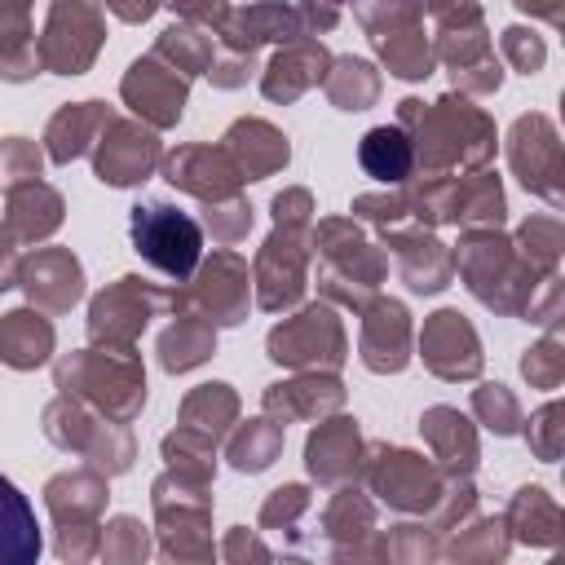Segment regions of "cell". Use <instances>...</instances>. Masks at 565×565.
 Instances as JSON below:
<instances>
[{
    "mask_svg": "<svg viewBox=\"0 0 565 565\" xmlns=\"http://www.w3.org/2000/svg\"><path fill=\"white\" fill-rule=\"evenodd\" d=\"M185 88H190V79H185L181 71H172L168 62H159L154 53L137 57V62L128 66L124 84H119L124 102H128L150 128H168V124L181 119V110H185Z\"/></svg>",
    "mask_w": 565,
    "mask_h": 565,
    "instance_id": "cell-15",
    "label": "cell"
},
{
    "mask_svg": "<svg viewBox=\"0 0 565 565\" xmlns=\"http://www.w3.org/2000/svg\"><path fill=\"white\" fill-rule=\"evenodd\" d=\"M521 247H525V260L539 265V269H552L556 265V252H561V225L556 216H534L521 225Z\"/></svg>",
    "mask_w": 565,
    "mask_h": 565,
    "instance_id": "cell-47",
    "label": "cell"
},
{
    "mask_svg": "<svg viewBox=\"0 0 565 565\" xmlns=\"http://www.w3.org/2000/svg\"><path fill=\"white\" fill-rule=\"evenodd\" d=\"M358 468L371 494H380L397 512H433L446 490V477L424 455L402 450V446H371Z\"/></svg>",
    "mask_w": 565,
    "mask_h": 565,
    "instance_id": "cell-10",
    "label": "cell"
},
{
    "mask_svg": "<svg viewBox=\"0 0 565 565\" xmlns=\"http://www.w3.org/2000/svg\"><path fill=\"white\" fill-rule=\"evenodd\" d=\"M335 4H344V0H335Z\"/></svg>",
    "mask_w": 565,
    "mask_h": 565,
    "instance_id": "cell-59",
    "label": "cell"
},
{
    "mask_svg": "<svg viewBox=\"0 0 565 565\" xmlns=\"http://www.w3.org/2000/svg\"><path fill=\"white\" fill-rule=\"evenodd\" d=\"M163 459H168V472L185 477V481H199V486H212V472H216V441L194 433V428H177L163 437Z\"/></svg>",
    "mask_w": 565,
    "mask_h": 565,
    "instance_id": "cell-42",
    "label": "cell"
},
{
    "mask_svg": "<svg viewBox=\"0 0 565 565\" xmlns=\"http://www.w3.org/2000/svg\"><path fill=\"white\" fill-rule=\"evenodd\" d=\"M150 53H154L159 62H168L172 71H181L185 79H194V75H207V66H212V57H216L207 26H194V22L168 26Z\"/></svg>",
    "mask_w": 565,
    "mask_h": 565,
    "instance_id": "cell-36",
    "label": "cell"
},
{
    "mask_svg": "<svg viewBox=\"0 0 565 565\" xmlns=\"http://www.w3.org/2000/svg\"><path fill=\"white\" fill-rule=\"evenodd\" d=\"M4 194H9L4 230H9L13 238H22V243H40V238H49V234L62 225L66 203H62V194H57L49 181L31 177V181H22V185H13V190H4Z\"/></svg>",
    "mask_w": 565,
    "mask_h": 565,
    "instance_id": "cell-27",
    "label": "cell"
},
{
    "mask_svg": "<svg viewBox=\"0 0 565 565\" xmlns=\"http://www.w3.org/2000/svg\"><path fill=\"white\" fill-rule=\"evenodd\" d=\"M97 556L106 561H146L150 556V534L137 516H115L97 543Z\"/></svg>",
    "mask_w": 565,
    "mask_h": 565,
    "instance_id": "cell-43",
    "label": "cell"
},
{
    "mask_svg": "<svg viewBox=\"0 0 565 565\" xmlns=\"http://www.w3.org/2000/svg\"><path fill=\"white\" fill-rule=\"evenodd\" d=\"M313 247L322 256V274H318L322 291L335 296L340 305L366 309V296L384 278V256L362 238V230L353 221H322Z\"/></svg>",
    "mask_w": 565,
    "mask_h": 565,
    "instance_id": "cell-4",
    "label": "cell"
},
{
    "mask_svg": "<svg viewBox=\"0 0 565 565\" xmlns=\"http://www.w3.org/2000/svg\"><path fill=\"white\" fill-rule=\"evenodd\" d=\"M503 53L516 62V71H525V75H534L539 66H543V57H547V49H543V40L534 35V31H525V26H508L503 31Z\"/></svg>",
    "mask_w": 565,
    "mask_h": 565,
    "instance_id": "cell-49",
    "label": "cell"
},
{
    "mask_svg": "<svg viewBox=\"0 0 565 565\" xmlns=\"http://www.w3.org/2000/svg\"><path fill=\"white\" fill-rule=\"evenodd\" d=\"M159 154L163 150L150 128H141L132 119H110L93 146V168H97V181H106V185H137L154 172Z\"/></svg>",
    "mask_w": 565,
    "mask_h": 565,
    "instance_id": "cell-16",
    "label": "cell"
},
{
    "mask_svg": "<svg viewBox=\"0 0 565 565\" xmlns=\"http://www.w3.org/2000/svg\"><path fill=\"white\" fill-rule=\"evenodd\" d=\"M44 508L57 525V556L62 561H84L97 552L102 530L97 516L106 508V472L97 468H75V472H57L44 486Z\"/></svg>",
    "mask_w": 565,
    "mask_h": 565,
    "instance_id": "cell-5",
    "label": "cell"
},
{
    "mask_svg": "<svg viewBox=\"0 0 565 565\" xmlns=\"http://www.w3.org/2000/svg\"><path fill=\"white\" fill-rule=\"evenodd\" d=\"M40 177V150L26 137H4L0 141V190H13L22 181Z\"/></svg>",
    "mask_w": 565,
    "mask_h": 565,
    "instance_id": "cell-46",
    "label": "cell"
},
{
    "mask_svg": "<svg viewBox=\"0 0 565 565\" xmlns=\"http://www.w3.org/2000/svg\"><path fill=\"white\" fill-rule=\"evenodd\" d=\"M388 247H393L397 274H402V282H406L411 291H441V287L450 282V274H455L450 252H446L433 234H424V225H415V230H393V234H388Z\"/></svg>",
    "mask_w": 565,
    "mask_h": 565,
    "instance_id": "cell-23",
    "label": "cell"
},
{
    "mask_svg": "<svg viewBox=\"0 0 565 565\" xmlns=\"http://www.w3.org/2000/svg\"><path fill=\"white\" fill-rule=\"evenodd\" d=\"M327 66H331V57H327V49H322L318 40H291V44H282V53H274V62L265 66L260 93H265L269 102H291V97H300L305 88L322 84Z\"/></svg>",
    "mask_w": 565,
    "mask_h": 565,
    "instance_id": "cell-24",
    "label": "cell"
},
{
    "mask_svg": "<svg viewBox=\"0 0 565 565\" xmlns=\"http://www.w3.org/2000/svg\"><path fill=\"white\" fill-rule=\"evenodd\" d=\"M508 154H512V168H516L525 190L543 194L547 203H561V185H556V177H561V146H556V128L543 115L516 119Z\"/></svg>",
    "mask_w": 565,
    "mask_h": 565,
    "instance_id": "cell-18",
    "label": "cell"
},
{
    "mask_svg": "<svg viewBox=\"0 0 565 565\" xmlns=\"http://www.w3.org/2000/svg\"><path fill=\"white\" fill-rule=\"evenodd\" d=\"M450 221H455V225H472V230L499 225V221H503V190H499V177L477 172V177L455 181Z\"/></svg>",
    "mask_w": 565,
    "mask_h": 565,
    "instance_id": "cell-37",
    "label": "cell"
},
{
    "mask_svg": "<svg viewBox=\"0 0 565 565\" xmlns=\"http://www.w3.org/2000/svg\"><path fill=\"white\" fill-rule=\"evenodd\" d=\"M419 353L433 375L441 380H472L481 371V344L477 331L455 309H437L419 331Z\"/></svg>",
    "mask_w": 565,
    "mask_h": 565,
    "instance_id": "cell-17",
    "label": "cell"
},
{
    "mask_svg": "<svg viewBox=\"0 0 565 565\" xmlns=\"http://www.w3.org/2000/svg\"><path fill=\"white\" fill-rule=\"evenodd\" d=\"M358 159H362V168L375 177V181H406L411 177V168H415V150H411V137L397 128V124H380V128H371L366 137H362V146H358Z\"/></svg>",
    "mask_w": 565,
    "mask_h": 565,
    "instance_id": "cell-34",
    "label": "cell"
},
{
    "mask_svg": "<svg viewBox=\"0 0 565 565\" xmlns=\"http://www.w3.org/2000/svg\"><path fill=\"white\" fill-rule=\"evenodd\" d=\"M53 353V322L35 309H13L0 318V362L13 371H35Z\"/></svg>",
    "mask_w": 565,
    "mask_h": 565,
    "instance_id": "cell-30",
    "label": "cell"
},
{
    "mask_svg": "<svg viewBox=\"0 0 565 565\" xmlns=\"http://www.w3.org/2000/svg\"><path fill=\"white\" fill-rule=\"evenodd\" d=\"M207 230H212L216 243H238L252 230V207L238 194L216 199V203H207Z\"/></svg>",
    "mask_w": 565,
    "mask_h": 565,
    "instance_id": "cell-48",
    "label": "cell"
},
{
    "mask_svg": "<svg viewBox=\"0 0 565 565\" xmlns=\"http://www.w3.org/2000/svg\"><path fill=\"white\" fill-rule=\"evenodd\" d=\"M106 35V4L102 0H53L40 44V66L57 75H84Z\"/></svg>",
    "mask_w": 565,
    "mask_h": 565,
    "instance_id": "cell-9",
    "label": "cell"
},
{
    "mask_svg": "<svg viewBox=\"0 0 565 565\" xmlns=\"http://www.w3.org/2000/svg\"><path fill=\"white\" fill-rule=\"evenodd\" d=\"M110 119H115V110H110L106 102H75V106H62V110L49 119V132H44L49 159H53V163H71L75 154L93 150Z\"/></svg>",
    "mask_w": 565,
    "mask_h": 565,
    "instance_id": "cell-28",
    "label": "cell"
},
{
    "mask_svg": "<svg viewBox=\"0 0 565 565\" xmlns=\"http://www.w3.org/2000/svg\"><path fill=\"white\" fill-rule=\"evenodd\" d=\"M322 88L340 110H366L380 97V75L362 57H331V71L322 75Z\"/></svg>",
    "mask_w": 565,
    "mask_h": 565,
    "instance_id": "cell-39",
    "label": "cell"
},
{
    "mask_svg": "<svg viewBox=\"0 0 565 565\" xmlns=\"http://www.w3.org/2000/svg\"><path fill=\"white\" fill-rule=\"evenodd\" d=\"M40 556V525L26 494L0 477V565H31Z\"/></svg>",
    "mask_w": 565,
    "mask_h": 565,
    "instance_id": "cell-31",
    "label": "cell"
},
{
    "mask_svg": "<svg viewBox=\"0 0 565 565\" xmlns=\"http://www.w3.org/2000/svg\"><path fill=\"white\" fill-rule=\"evenodd\" d=\"M503 530V521H477L472 525V534H477V543H468V539H455V547H450V556H503L508 552V539L499 534Z\"/></svg>",
    "mask_w": 565,
    "mask_h": 565,
    "instance_id": "cell-51",
    "label": "cell"
},
{
    "mask_svg": "<svg viewBox=\"0 0 565 565\" xmlns=\"http://www.w3.org/2000/svg\"><path fill=\"white\" fill-rule=\"evenodd\" d=\"M212 349H216V322H207L203 313H190V309H181L177 322L159 335L163 371H190V366L207 362Z\"/></svg>",
    "mask_w": 565,
    "mask_h": 565,
    "instance_id": "cell-32",
    "label": "cell"
},
{
    "mask_svg": "<svg viewBox=\"0 0 565 565\" xmlns=\"http://www.w3.org/2000/svg\"><path fill=\"white\" fill-rule=\"evenodd\" d=\"M375 49H380V57H384V66L397 75V79H424V75H433V44L424 40V31H419V22L415 26H402V31H388V35H375L371 40Z\"/></svg>",
    "mask_w": 565,
    "mask_h": 565,
    "instance_id": "cell-40",
    "label": "cell"
},
{
    "mask_svg": "<svg viewBox=\"0 0 565 565\" xmlns=\"http://www.w3.org/2000/svg\"><path fill=\"white\" fill-rule=\"evenodd\" d=\"M115 18H124V22H146L154 9H159V0H102Z\"/></svg>",
    "mask_w": 565,
    "mask_h": 565,
    "instance_id": "cell-56",
    "label": "cell"
},
{
    "mask_svg": "<svg viewBox=\"0 0 565 565\" xmlns=\"http://www.w3.org/2000/svg\"><path fill=\"white\" fill-rule=\"evenodd\" d=\"M322 534L335 556H358V539L375 534V508L358 490H335V499L322 508Z\"/></svg>",
    "mask_w": 565,
    "mask_h": 565,
    "instance_id": "cell-33",
    "label": "cell"
},
{
    "mask_svg": "<svg viewBox=\"0 0 565 565\" xmlns=\"http://www.w3.org/2000/svg\"><path fill=\"white\" fill-rule=\"evenodd\" d=\"M521 371H525L530 384H539V388H556V384H561V353H556V340L547 335L539 349H530V353L521 358Z\"/></svg>",
    "mask_w": 565,
    "mask_h": 565,
    "instance_id": "cell-50",
    "label": "cell"
},
{
    "mask_svg": "<svg viewBox=\"0 0 565 565\" xmlns=\"http://www.w3.org/2000/svg\"><path fill=\"white\" fill-rule=\"evenodd\" d=\"M353 212L375 221V225H397L406 216V199L402 194H393V199L388 194H362V199H353Z\"/></svg>",
    "mask_w": 565,
    "mask_h": 565,
    "instance_id": "cell-53",
    "label": "cell"
},
{
    "mask_svg": "<svg viewBox=\"0 0 565 565\" xmlns=\"http://www.w3.org/2000/svg\"><path fill=\"white\" fill-rule=\"evenodd\" d=\"M344 327L327 305H309L269 331V358L291 371H335L344 362Z\"/></svg>",
    "mask_w": 565,
    "mask_h": 565,
    "instance_id": "cell-11",
    "label": "cell"
},
{
    "mask_svg": "<svg viewBox=\"0 0 565 565\" xmlns=\"http://www.w3.org/2000/svg\"><path fill=\"white\" fill-rule=\"evenodd\" d=\"M305 512H309V490L305 486H278L260 508V530H291L296 534V521Z\"/></svg>",
    "mask_w": 565,
    "mask_h": 565,
    "instance_id": "cell-45",
    "label": "cell"
},
{
    "mask_svg": "<svg viewBox=\"0 0 565 565\" xmlns=\"http://www.w3.org/2000/svg\"><path fill=\"white\" fill-rule=\"evenodd\" d=\"M234 415H238V397H234L230 384H199L181 402V424L194 428V433H203V437H212V441L230 433Z\"/></svg>",
    "mask_w": 565,
    "mask_h": 565,
    "instance_id": "cell-38",
    "label": "cell"
},
{
    "mask_svg": "<svg viewBox=\"0 0 565 565\" xmlns=\"http://www.w3.org/2000/svg\"><path fill=\"white\" fill-rule=\"evenodd\" d=\"M274 221L278 225H305L309 230V190H282L274 199Z\"/></svg>",
    "mask_w": 565,
    "mask_h": 565,
    "instance_id": "cell-54",
    "label": "cell"
},
{
    "mask_svg": "<svg viewBox=\"0 0 565 565\" xmlns=\"http://www.w3.org/2000/svg\"><path fill=\"white\" fill-rule=\"evenodd\" d=\"M44 433L53 446L62 450H75L88 459V468L115 477V472H128L132 468V433L128 424L119 419H93L75 397H57L49 411H44Z\"/></svg>",
    "mask_w": 565,
    "mask_h": 565,
    "instance_id": "cell-7",
    "label": "cell"
},
{
    "mask_svg": "<svg viewBox=\"0 0 565 565\" xmlns=\"http://www.w3.org/2000/svg\"><path fill=\"white\" fill-rule=\"evenodd\" d=\"M521 543H556L561 539V508L547 499V490L539 486H525L516 490L512 508H508V521H503Z\"/></svg>",
    "mask_w": 565,
    "mask_h": 565,
    "instance_id": "cell-35",
    "label": "cell"
},
{
    "mask_svg": "<svg viewBox=\"0 0 565 565\" xmlns=\"http://www.w3.org/2000/svg\"><path fill=\"white\" fill-rule=\"evenodd\" d=\"M358 353H362V366H371L375 375L402 371V366L411 362V313H406L397 300H375V305H366Z\"/></svg>",
    "mask_w": 565,
    "mask_h": 565,
    "instance_id": "cell-21",
    "label": "cell"
},
{
    "mask_svg": "<svg viewBox=\"0 0 565 565\" xmlns=\"http://www.w3.org/2000/svg\"><path fill=\"white\" fill-rule=\"evenodd\" d=\"M556 419H561V406H556V402H547V406L534 415L530 433H525V437H530V446H534L543 459H556V450H561V441H556L561 424H556Z\"/></svg>",
    "mask_w": 565,
    "mask_h": 565,
    "instance_id": "cell-52",
    "label": "cell"
},
{
    "mask_svg": "<svg viewBox=\"0 0 565 565\" xmlns=\"http://www.w3.org/2000/svg\"><path fill=\"white\" fill-rule=\"evenodd\" d=\"M18 287L31 296V305L62 313L84 296V269L66 247H40L35 256L22 260Z\"/></svg>",
    "mask_w": 565,
    "mask_h": 565,
    "instance_id": "cell-20",
    "label": "cell"
},
{
    "mask_svg": "<svg viewBox=\"0 0 565 565\" xmlns=\"http://www.w3.org/2000/svg\"><path fill=\"white\" fill-rule=\"evenodd\" d=\"M163 177L177 190H185V194H194L203 203L230 199L243 185V172L234 168V159L225 154V146H181V150L168 154Z\"/></svg>",
    "mask_w": 565,
    "mask_h": 565,
    "instance_id": "cell-19",
    "label": "cell"
},
{
    "mask_svg": "<svg viewBox=\"0 0 565 565\" xmlns=\"http://www.w3.org/2000/svg\"><path fill=\"white\" fill-rule=\"evenodd\" d=\"M221 552H225L230 561H234V556H243V552H247V556H269V547H260L243 525H238V530H230V539H225V547H221Z\"/></svg>",
    "mask_w": 565,
    "mask_h": 565,
    "instance_id": "cell-57",
    "label": "cell"
},
{
    "mask_svg": "<svg viewBox=\"0 0 565 565\" xmlns=\"http://www.w3.org/2000/svg\"><path fill=\"white\" fill-rule=\"evenodd\" d=\"M159 305H168V291L150 287L146 278H119L88 309V335H93V344L132 349V340L141 335V327L154 318Z\"/></svg>",
    "mask_w": 565,
    "mask_h": 565,
    "instance_id": "cell-13",
    "label": "cell"
},
{
    "mask_svg": "<svg viewBox=\"0 0 565 565\" xmlns=\"http://www.w3.org/2000/svg\"><path fill=\"white\" fill-rule=\"evenodd\" d=\"M305 463H309V477L322 481V486H344L358 463H362V437H358V424L349 415H335V419H322L309 441H305Z\"/></svg>",
    "mask_w": 565,
    "mask_h": 565,
    "instance_id": "cell-22",
    "label": "cell"
},
{
    "mask_svg": "<svg viewBox=\"0 0 565 565\" xmlns=\"http://www.w3.org/2000/svg\"><path fill=\"white\" fill-rule=\"evenodd\" d=\"M18 238L0 225V291H9L13 282H18V269H22V260H18V247H13Z\"/></svg>",
    "mask_w": 565,
    "mask_h": 565,
    "instance_id": "cell-55",
    "label": "cell"
},
{
    "mask_svg": "<svg viewBox=\"0 0 565 565\" xmlns=\"http://www.w3.org/2000/svg\"><path fill=\"white\" fill-rule=\"evenodd\" d=\"M305 265H309L305 225H278L256 256V305L269 313L296 305L305 291Z\"/></svg>",
    "mask_w": 565,
    "mask_h": 565,
    "instance_id": "cell-14",
    "label": "cell"
},
{
    "mask_svg": "<svg viewBox=\"0 0 565 565\" xmlns=\"http://www.w3.org/2000/svg\"><path fill=\"white\" fill-rule=\"evenodd\" d=\"M221 146H225V154L234 159V168L243 172V181H260V177L287 168V159H291L287 137H282L274 124H265V119H238V124L221 137Z\"/></svg>",
    "mask_w": 565,
    "mask_h": 565,
    "instance_id": "cell-25",
    "label": "cell"
},
{
    "mask_svg": "<svg viewBox=\"0 0 565 565\" xmlns=\"http://www.w3.org/2000/svg\"><path fill=\"white\" fill-rule=\"evenodd\" d=\"M132 247L172 282H185L199 269V252H203V230L190 212L172 207V203H137L132 221H128Z\"/></svg>",
    "mask_w": 565,
    "mask_h": 565,
    "instance_id": "cell-6",
    "label": "cell"
},
{
    "mask_svg": "<svg viewBox=\"0 0 565 565\" xmlns=\"http://www.w3.org/2000/svg\"><path fill=\"white\" fill-rule=\"evenodd\" d=\"M247 265L234 256V252H216L203 269H199V278L190 282V287H181V291H168V305L172 309H190V313H203L207 322H216V327H234V322H243V313H247Z\"/></svg>",
    "mask_w": 565,
    "mask_h": 565,
    "instance_id": "cell-12",
    "label": "cell"
},
{
    "mask_svg": "<svg viewBox=\"0 0 565 565\" xmlns=\"http://www.w3.org/2000/svg\"><path fill=\"white\" fill-rule=\"evenodd\" d=\"M154 521H159V543L177 561L212 556V499L207 486L185 481L177 472H163L154 481Z\"/></svg>",
    "mask_w": 565,
    "mask_h": 565,
    "instance_id": "cell-8",
    "label": "cell"
},
{
    "mask_svg": "<svg viewBox=\"0 0 565 565\" xmlns=\"http://www.w3.org/2000/svg\"><path fill=\"white\" fill-rule=\"evenodd\" d=\"M397 128L411 137L415 159L428 172H446V168H477L494 154V128L486 124V115L459 97H441V102H415L406 97L397 106Z\"/></svg>",
    "mask_w": 565,
    "mask_h": 565,
    "instance_id": "cell-1",
    "label": "cell"
},
{
    "mask_svg": "<svg viewBox=\"0 0 565 565\" xmlns=\"http://www.w3.org/2000/svg\"><path fill=\"white\" fill-rule=\"evenodd\" d=\"M472 415H477L486 428H494L499 437L516 433V424H521V406H516V397H512L503 384H481V388L472 393Z\"/></svg>",
    "mask_w": 565,
    "mask_h": 565,
    "instance_id": "cell-44",
    "label": "cell"
},
{
    "mask_svg": "<svg viewBox=\"0 0 565 565\" xmlns=\"http://www.w3.org/2000/svg\"><path fill=\"white\" fill-rule=\"evenodd\" d=\"M57 388L128 424L146 406V375L132 349H84L57 362Z\"/></svg>",
    "mask_w": 565,
    "mask_h": 565,
    "instance_id": "cell-2",
    "label": "cell"
},
{
    "mask_svg": "<svg viewBox=\"0 0 565 565\" xmlns=\"http://www.w3.org/2000/svg\"><path fill=\"white\" fill-rule=\"evenodd\" d=\"M282 450V424L274 415L247 419L234 437H230V463L238 472H265Z\"/></svg>",
    "mask_w": 565,
    "mask_h": 565,
    "instance_id": "cell-41",
    "label": "cell"
},
{
    "mask_svg": "<svg viewBox=\"0 0 565 565\" xmlns=\"http://www.w3.org/2000/svg\"><path fill=\"white\" fill-rule=\"evenodd\" d=\"M344 402V388L335 375H318V371H300L296 380L287 384H269L265 388V415H274L278 424H291V419H318L327 411H335Z\"/></svg>",
    "mask_w": 565,
    "mask_h": 565,
    "instance_id": "cell-26",
    "label": "cell"
},
{
    "mask_svg": "<svg viewBox=\"0 0 565 565\" xmlns=\"http://www.w3.org/2000/svg\"><path fill=\"white\" fill-rule=\"evenodd\" d=\"M512 4L525 9V13H539L547 22H561V0H512Z\"/></svg>",
    "mask_w": 565,
    "mask_h": 565,
    "instance_id": "cell-58",
    "label": "cell"
},
{
    "mask_svg": "<svg viewBox=\"0 0 565 565\" xmlns=\"http://www.w3.org/2000/svg\"><path fill=\"white\" fill-rule=\"evenodd\" d=\"M455 269L463 274L468 291L490 305V309H503V313H521L530 305V291H534V265H516V252L512 243H503L490 225L486 230H468L459 252L450 256Z\"/></svg>",
    "mask_w": 565,
    "mask_h": 565,
    "instance_id": "cell-3",
    "label": "cell"
},
{
    "mask_svg": "<svg viewBox=\"0 0 565 565\" xmlns=\"http://www.w3.org/2000/svg\"><path fill=\"white\" fill-rule=\"evenodd\" d=\"M428 446H433V459L441 463L446 477H468L472 463H477V437L468 428V419L455 411V406H433L424 419H419Z\"/></svg>",
    "mask_w": 565,
    "mask_h": 565,
    "instance_id": "cell-29",
    "label": "cell"
}]
</instances>
